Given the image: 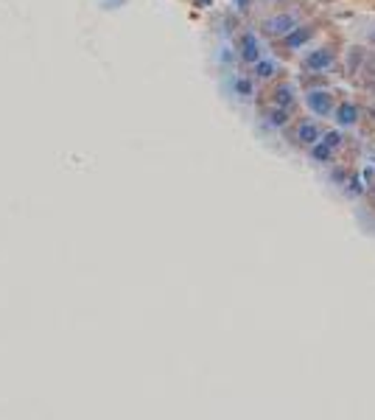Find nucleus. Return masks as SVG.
Returning <instances> with one entry per match:
<instances>
[{
    "label": "nucleus",
    "instance_id": "nucleus-5",
    "mask_svg": "<svg viewBox=\"0 0 375 420\" xmlns=\"http://www.w3.org/2000/svg\"><path fill=\"white\" fill-rule=\"evenodd\" d=\"M367 110H370L367 101H362V98H356V96H342V93H339V101H336V107H334L331 121H334V126L350 132V129H356V126L364 124Z\"/></svg>",
    "mask_w": 375,
    "mask_h": 420
},
{
    "label": "nucleus",
    "instance_id": "nucleus-3",
    "mask_svg": "<svg viewBox=\"0 0 375 420\" xmlns=\"http://www.w3.org/2000/svg\"><path fill=\"white\" fill-rule=\"evenodd\" d=\"M308 14H314L308 6H303V3H294V6H283V8H275V11H269V14H263L261 20H258V34L263 37V39H269V42H275V39H280L286 31H291L300 20H305Z\"/></svg>",
    "mask_w": 375,
    "mask_h": 420
},
{
    "label": "nucleus",
    "instance_id": "nucleus-7",
    "mask_svg": "<svg viewBox=\"0 0 375 420\" xmlns=\"http://www.w3.org/2000/svg\"><path fill=\"white\" fill-rule=\"evenodd\" d=\"M261 104H263V107H286V110H297V104H300V87H297V81L289 79V76H283V79L266 84V87H263V101H261Z\"/></svg>",
    "mask_w": 375,
    "mask_h": 420
},
{
    "label": "nucleus",
    "instance_id": "nucleus-9",
    "mask_svg": "<svg viewBox=\"0 0 375 420\" xmlns=\"http://www.w3.org/2000/svg\"><path fill=\"white\" fill-rule=\"evenodd\" d=\"M252 81H255V87H266V84H272V81H277V79H283L286 76V65H283V59H277V56H261L252 67H249V73H246Z\"/></svg>",
    "mask_w": 375,
    "mask_h": 420
},
{
    "label": "nucleus",
    "instance_id": "nucleus-11",
    "mask_svg": "<svg viewBox=\"0 0 375 420\" xmlns=\"http://www.w3.org/2000/svg\"><path fill=\"white\" fill-rule=\"evenodd\" d=\"M367 199H370V205H373V210H375V183L367 185Z\"/></svg>",
    "mask_w": 375,
    "mask_h": 420
},
{
    "label": "nucleus",
    "instance_id": "nucleus-8",
    "mask_svg": "<svg viewBox=\"0 0 375 420\" xmlns=\"http://www.w3.org/2000/svg\"><path fill=\"white\" fill-rule=\"evenodd\" d=\"M235 53H238V62L244 67H252L266 51H263V42H261V34L255 28H241L235 34Z\"/></svg>",
    "mask_w": 375,
    "mask_h": 420
},
{
    "label": "nucleus",
    "instance_id": "nucleus-10",
    "mask_svg": "<svg viewBox=\"0 0 375 420\" xmlns=\"http://www.w3.org/2000/svg\"><path fill=\"white\" fill-rule=\"evenodd\" d=\"M294 115H297V110H286V107H263V121H266V126L280 129V132L294 121Z\"/></svg>",
    "mask_w": 375,
    "mask_h": 420
},
{
    "label": "nucleus",
    "instance_id": "nucleus-1",
    "mask_svg": "<svg viewBox=\"0 0 375 420\" xmlns=\"http://www.w3.org/2000/svg\"><path fill=\"white\" fill-rule=\"evenodd\" d=\"M342 62V37L339 34H325L322 39H314L300 56H297V67L303 70V76H328L331 70H336Z\"/></svg>",
    "mask_w": 375,
    "mask_h": 420
},
{
    "label": "nucleus",
    "instance_id": "nucleus-4",
    "mask_svg": "<svg viewBox=\"0 0 375 420\" xmlns=\"http://www.w3.org/2000/svg\"><path fill=\"white\" fill-rule=\"evenodd\" d=\"M322 132H325V124L320 118H314V115H294V121L283 129L286 140L294 149H300V152H308L322 138Z\"/></svg>",
    "mask_w": 375,
    "mask_h": 420
},
{
    "label": "nucleus",
    "instance_id": "nucleus-6",
    "mask_svg": "<svg viewBox=\"0 0 375 420\" xmlns=\"http://www.w3.org/2000/svg\"><path fill=\"white\" fill-rule=\"evenodd\" d=\"M336 101H339V90H334V87H328V84H317V87H305V90H303V104H305V110H308L314 118H320V121H331Z\"/></svg>",
    "mask_w": 375,
    "mask_h": 420
},
{
    "label": "nucleus",
    "instance_id": "nucleus-2",
    "mask_svg": "<svg viewBox=\"0 0 375 420\" xmlns=\"http://www.w3.org/2000/svg\"><path fill=\"white\" fill-rule=\"evenodd\" d=\"M320 34H325V20H322V14H308L305 20H300L291 31H286L280 39H275L272 42V48H275V56L277 59H294V56H300L314 39H320Z\"/></svg>",
    "mask_w": 375,
    "mask_h": 420
}]
</instances>
